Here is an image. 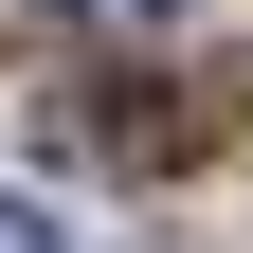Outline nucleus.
<instances>
[{
    "label": "nucleus",
    "mask_w": 253,
    "mask_h": 253,
    "mask_svg": "<svg viewBox=\"0 0 253 253\" xmlns=\"http://www.w3.org/2000/svg\"><path fill=\"white\" fill-rule=\"evenodd\" d=\"M0 253H73V235H54V217H37V199H0Z\"/></svg>",
    "instance_id": "f03ea898"
},
{
    "label": "nucleus",
    "mask_w": 253,
    "mask_h": 253,
    "mask_svg": "<svg viewBox=\"0 0 253 253\" xmlns=\"http://www.w3.org/2000/svg\"><path fill=\"white\" fill-rule=\"evenodd\" d=\"M54 18H90V37H163L181 0H54Z\"/></svg>",
    "instance_id": "f257e3e1"
}]
</instances>
